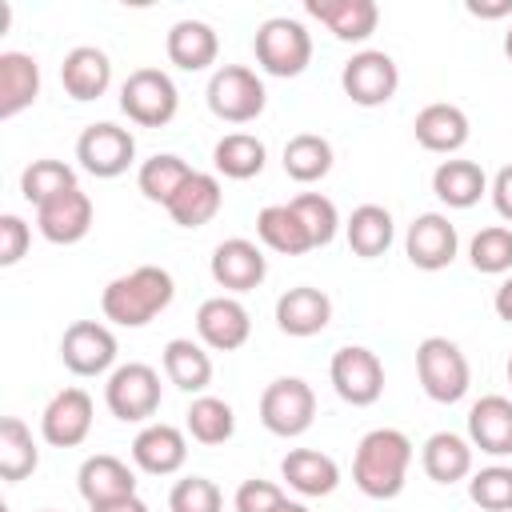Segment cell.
I'll use <instances>...</instances> for the list:
<instances>
[{
  "instance_id": "obj_24",
  "label": "cell",
  "mask_w": 512,
  "mask_h": 512,
  "mask_svg": "<svg viewBox=\"0 0 512 512\" xmlns=\"http://www.w3.org/2000/svg\"><path fill=\"white\" fill-rule=\"evenodd\" d=\"M468 440L488 456H512V400L508 396H480L468 408Z\"/></svg>"
},
{
  "instance_id": "obj_17",
  "label": "cell",
  "mask_w": 512,
  "mask_h": 512,
  "mask_svg": "<svg viewBox=\"0 0 512 512\" xmlns=\"http://www.w3.org/2000/svg\"><path fill=\"white\" fill-rule=\"evenodd\" d=\"M36 228L48 244H80L92 232V200L84 188H68L36 208Z\"/></svg>"
},
{
  "instance_id": "obj_11",
  "label": "cell",
  "mask_w": 512,
  "mask_h": 512,
  "mask_svg": "<svg viewBox=\"0 0 512 512\" xmlns=\"http://www.w3.org/2000/svg\"><path fill=\"white\" fill-rule=\"evenodd\" d=\"M76 160L88 176L96 180H112L120 172L132 168L136 160V136L112 120H100V124H88L76 140Z\"/></svg>"
},
{
  "instance_id": "obj_30",
  "label": "cell",
  "mask_w": 512,
  "mask_h": 512,
  "mask_svg": "<svg viewBox=\"0 0 512 512\" xmlns=\"http://www.w3.org/2000/svg\"><path fill=\"white\" fill-rule=\"evenodd\" d=\"M432 192L448 208H472L488 192V176L476 160H440L432 172Z\"/></svg>"
},
{
  "instance_id": "obj_7",
  "label": "cell",
  "mask_w": 512,
  "mask_h": 512,
  "mask_svg": "<svg viewBox=\"0 0 512 512\" xmlns=\"http://www.w3.org/2000/svg\"><path fill=\"white\" fill-rule=\"evenodd\" d=\"M104 404L124 424L152 420L156 408H160V372L152 364H140V360H128V364L112 368V376L104 384Z\"/></svg>"
},
{
  "instance_id": "obj_2",
  "label": "cell",
  "mask_w": 512,
  "mask_h": 512,
  "mask_svg": "<svg viewBox=\"0 0 512 512\" xmlns=\"http://www.w3.org/2000/svg\"><path fill=\"white\" fill-rule=\"evenodd\" d=\"M172 296H176L172 276L156 264H140L104 284L100 312H104V320H112L120 328H144L172 304Z\"/></svg>"
},
{
  "instance_id": "obj_26",
  "label": "cell",
  "mask_w": 512,
  "mask_h": 512,
  "mask_svg": "<svg viewBox=\"0 0 512 512\" xmlns=\"http://www.w3.org/2000/svg\"><path fill=\"white\" fill-rule=\"evenodd\" d=\"M164 52H168V60H172L180 72H204V68L216 64V56H220V36H216V28L204 24V20H176V24L168 28Z\"/></svg>"
},
{
  "instance_id": "obj_47",
  "label": "cell",
  "mask_w": 512,
  "mask_h": 512,
  "mask_svg": "<svg viewBox=\"0 0 512 512\" xmlns=\"http://www.w3.org/2000/svg\"><path fill=\"white\" fill-rule=\"evenodd\" d=\"M464 8H468L472 16H480V20H500V16L512 12V0H488V4H484V0H468Z\"/></svg>"
},
{
  "instance_id": "obj_28",
  "label": "cell",
  "mask_w": 512,
  "mask_h": 512,
  "mask_svg": "<svg viewBox=\"0 0 512 512\" xmlns=\"http://www.w3.org/2000/svg\"><path fill=\"white\" fill-rule=\"evenodd\" d=\"M40 96V64L28 52H0V120L20 116Z\"/></svg>"
},
{
  "instance_id": "obj_29",
  "label": "cell",
  "mask_w": 512,
  "mask_h": 512,
  "mask_svg": "<svg viewBox=\"0 0 512 512\" xmlns=\"http://www.w3.org/2000/svg\"><path fill=\"white\" fill-rule=\"evenodd\" d=\"M424 476L436 484H456L472 476V440L460 432H432L420 448Z\"/></svg>"
},
{
  "instance_id": "obj_46",
  "label": "cell",
  "mask_w": 512,
  "mask_h": 512,
  "mask_svg": "<svg viewBox=\"0 0 512 512\" xmlns=\"http://www.w3.org/2000/svg\"><path fill=\"white\" fill-rule=\"evenodd\" d=\"M488 192H492V208L500 212V220L512 224V164H504V168L492 176Z\"/></svg>"
},
{
  "instance_id": "obj_6",
  "label": "cell",
  "mask_w": 512,
  "mask_h": 512,
  "mask_svg": "<svg viewBox=\"0 0 512 512\" xmlns=\"http://www.w3.org/2000/svg\"><path fill=\"white\" fill-rule=\"evenodd\" d=\"M176 108H180V92H176L172 76L160 72V68H136L120 84V112L132 124H140V128H164V124H172Z\"/></svg>"
},
{
  "instance_id": "obj_21",
  "label": "cell",
  "mask_w": 512,
  "mask_h": 512,
  "mask_svg": "<svg viewBox=\"0 0 512 512\" xmlns=\"http://www.w3.org/2000/svg\"><path fill=\"white\" fill-rule=\"evenodd\" d=\"M60 84L80 104L100 100L108 92V84H112V60H108V52L96 48V44H76L64 56V64H60Z\"/></svg>"
},
{
  "instance_id": "obj_3",
  "label": "cell",
  "mask_w": 512,
  "mask_h": 512,
  "mask_svg": "<svg viewBox=\"0 0 512 512\" xmlns=\"http://www.w3.org/2000/svg\"><path fill=\"white\" fill-rule=\"evenodd\" d=\"M416 376H420V388L428 400L436 404H456L468 396V384H472V368H468V356L460 352L456 340L448 336H424L416 344Z\"/></svg>"
},
{
  "instance_id": "obj_53",
  "label": "cell",
  "mask_w": 512,
  "mask_h": 512,
  "mask_svg": "<svg viewBox=\"0 0 512 512\" xmlns=\"http://www.w3.org/2000/svg\"><path fill=\"white\" fill-rule=\"evenodd\" d=\"M0 512H12V508H0Z\"/></svg>"
},
{
  "instance_id": "obj_20",
  "label": "cell",
  "mask_w": 512,
  "mask_h": 512,
  "mask_svg": "<svg viewBox=\"0 0 512 512\" xmlns=\"http://www.w3.org/2000/svg\"><path fill=\"white\" fill-rule=\"evenodd\" d=\"M304 12L312 20H320L344 44L368 40L376 32V24H380L376 0H304Z\"/></svg>"
},
{
  "instance_id": "obj_50",
  "label": "cell",
  "mask_w": 512,
  "mask_h": 512,
  "mask_svg": "<svg viewBox=\"0 0 512 512\" xmlns=\"http://www.w3.org/2000/svg\"><path fill=\"white\" fill-rule=\"evenodd\" d=\"M280 512H312V508H308V504H300V500H288Z\"/></svg>"
},
{
  "instance_id": "obj_31",
  "label": "cell",
  "mask_w": 512,
  "mask_h": 512,
  "mask_svg": "<svg viewBox=\"0 0 512 512\" xmlns=\"http://www.w3.org/2000/svg\"><path fill=\"white\" fill-rule=\"evenodd\" d=\"M164 376H168V384H176L180 392H196V396H204V388L212 384V356L204 352V344H196V340H184V336H176V340H168L164 344Z\"/></svg>"
},
{
  "instance_id": "obj_54",
  "label": "cell",
  "mask_w": 512,
  "mask_h": 512,
  "mask_svg": "<svg viewBox=\"0 0 512 512\" xmlns=\"http://www.w3.org/2000/svg\"><path fill=\"white\" fill-rule=\"evenodd\" d=\"M44 512H56V508H44Z\"/></svg>"
},
{
  "instance_id": "obj_33",
  "label": "cell",
  "mask_w": 512,
  "mask_h": 512,
  "mask_svg": "<svg viewBox=\"0 0 512 512\" xmlns=\"http://www.w3.org/2000/svg\"><path fill=\"white\" fill-rule=\"evenodd\" d=\"M184 428H188V436H192L196 444H204V448H220V444H228L232 432H236V412H232L228 400L204 392V396H196V400L188 404V412H184Z\"/></svg>"
},
{
  "instance_id": "obj_23",
  "label": "cell",
  "mask_w": 512,
  "mask_h": 512,
  "mask_svg": "<svg viewBox=\"0 0 512 512\" xmlns=\"http://www.w3.org/2000/svg\"><path fill=\"white\" fill-rule=\"evenodd\" d=\"M412 132H416V144H420V148L440 152V156H452V152H460V148L468 144L472 124H468L464 108L436 100V104H424V108L416 112Z\"/></svg>"
},
{
  "instance_id": "obj_40",
  "label": "cell",
  "mask_w": 512,
  "mask_h": 512,
  "mask_svg": "<svg viewBox=\"0 0 512 512\" xmlns=\"http://www.w3.org/2000/svg\"><path fill=\"white\" fill-rule=\"evenodd\" d=\"M468 260L476 272L484 276H504L512 272V228L508 224H488L472 236L468 244Z\"/></svg>"
},
{
  "instance_id": "obj_16",
  "label": "cell",
  "mask_w": 512,
  "mask_h": 512,
  "mask_svg": "<svg viewBox=\"0 0 512 512\" xmlns=\"http://www.w3.org/2000/svg\"><path fill=\"white\" fill-rule=\"evenodd\" d=\"M208 272H212V280H216L228 296H240V292L260 288V280L268 276V260H264V252H260L252 240L232 236V240H220V244L212 248Z\"/></svg>"
},
{
  "instance_id": "obj_43",
  "label": "cell",
  "mask_w": 512,
  "mask_h": 512,
  "mask_svg": "<svg viewBox=\"0 0 512 512\" xmlns=\"http://www.w3.org/2000/svg\"><path fill=\"white\" fill-rule=\"evenodd\" d=\"M168 512H224V496L208 476H184L168 492Z\"/></svg>"
},
{
  "instance_id": "obj_8",
  "label": "cell",
  "mask_w": 512,
  "mask_h": 512,
  "mask_svg": "<svg viewBox=\"0 0 512 512\" xmlns=\"http://www.w3.org/2000/svg\"><path fill=\"white\" fill-rule=\"evenodd\" d=\"M316 420V392L300 376H280L260 392V424L272 436H304Z\"/></svg>"
},
{
  "instance_id": "obj_49",
  "label": "cell",
  "mask_w": 512,
  "mask_h": 512,
  "mask_svg": "<svg viewBox=\"0 0 512 512\" xmlns=\"http://www.w3.org/2000/svg\"><path fill=\"white\" fill-rule=\"evenodd\" d=\"M92 512H148V504L140 496H124V500H112V504H96Z\"/></svg>"
},
{
  "instance_id": "obj_44",
  "label": "cell",
  "mask_w": 512,
  "mask_h": 512,
  "mask_svg": "<svg viewBox=\"0 0 512 512\" xmlns=\"http://www.w3.org/2000/svg\"><path fill=\"white\" fill-rule=\"evenodd\" d=\"M288 504L284 488L272 484V480H244L232 496V508L236 512H280Z\"/></svg>"
},
{
  "instance_id": "obj_36",
  "label": "cell",
  "mask_w": 512,
  "mask_h": 512,
  "mask_svg": "<svg viewBox=\"0 0 512 512\" xmlns=\"http://www.w3.org/2000/svg\"><path fill=\"white\" fill-rule=\"evenodd\" d=\"M256 236L272 252H280V256H304V252H312V240H308L300 216L292 212V204H268V208H260Z\"/></svg>"
},
{
  "instance_id": "obj_14",
  "label": "cell",
  "mask_w": 512,
  "mask_h": 512,
  "mask_svg": "<svg viewBox=\"0 0 512 512\" xmlns=\"http://www.w3.org/2000/svg\"><path fill=\"white\" fill-rule=\"evenodd\" d=\"M404 252L412 260V268L420 272H440L456 260L460 252V236H456V224L444 216V212H420L412 224H408V236H404Z\"/></svg>"
},
{
  "instance_id": "obj_18",
  "label": "cell",
  "mask_w": 512,
  "mask_h": 512,
  "mask_svg": "<svg viewBox=\"0 0 512 512\" xmlns=\"http://www.w3.org/2000/svg\"><path fill=\"white\" fill-rule=\"evenodd\" d=\"M188 460V436L176 424H144L132 440V464L148 476H172Z\"/></svg>"
},
{
  "instance_id": "obj_52",
  "label": "cell",
  "mask_w": 512,
  "mask_h": 512,
  "mask_svg": "<svg viewBox=\"0 0 512 512\" xmlns=\"http://www.w3.org/2000/svg\"><path fill=\"white\" fill-rule=\"evenodd\" d=\"M508 384H512V356H508Z\"/></svg>"
},
{
  "instance_id": "obj_45",
  "label": "cell",
  "mask_w": 512,
  "mask_h": 512,
  "mask_svg": "<svg viewBox=\"0 0 512 512\" xmlns=\"http://www.w3.org/2000/svg\"><path fill=\"white\" fill-rule=\"evenodd\" d=\"M28 244H32V228L16 212H4L0 216V268L20 264L24 252H28Z\"/></svg>"
},
{
  "instance_id": "obj_42",
  "label": "cell",
  "mask_w": 512,
  "mask_h": 512,
  "mask_svg": "<svg viewBox=\"0 0 512 512\" xmlns=\"http://www.w3.org/2000/svg\"><path fill=\"white\" fill-rule=\"evenodd\" d=\"M468 496L484 512H512V468L508 464H488V468L472 472Z\"/></svg>"
},
{
  "instance_id": "obj_37",
  "label": "cell",
  "mask_w": 512,
  "mask_h": 512,
  "mask_svg": "<svg viewBox=\"0 0 512 512\" xmlns=\"http://www.w3.org/2000/svg\"><path fill=\"white\" fill-rule=\"evenodd\" d=\"M40 468V448L32 440V428L20 416H4L0 420V476L8 484L32 476Z\"/></svg>"
},
{
  "instance_id": "obj_35",
  "label": "cell",
  "mask_w": 512,
  "mask_h": 512,
  "mask_svg": "<svg viewBox=\"0 0 512 512\" xmlns=\"http://www.w3.org/2000/svg\"><path fill=\"white\" fill-rule=\"evenodd\" d=\"M192 172H196V168H192L188 160H180L176 152H156V156H148V160L140 164V172H136V188L144 192V200L168 208V200L184 188V180H188Z\"/></svg>"
},
{
  "instance_id": "obj_13",
  "label": "cell",
  "mask_w": 512,
  "mask_h": 512,
  "mask_svg": "<svg viewBox=\"0 0 512 512\" xmlns=\"http://www.w3.org/2000/svg\"><path fill=\"white\" fill-rule=\"evenodd\" d=\"M196 336H200V344L212 348V352H236V348H244L248 336H252V316H248V308H244L236 296H228V292L208 296V300L196 308Z\"/></svg>"
},
{
  "instance_id": "obj_9",
  "label": "cell",
  "mask_w": 512,
  "mask_h": 512,
  "mask_svg": "<svg viewBox=\"0 0 512 512\" xmlns=\"http://www.w3.org/2000/svg\"><path fill=\"white\" fill-rule=\"evenodd\" d=\"M328 376H332V388L344 404L352 408H368L380 400L384 392V364L372 348L364 344H344L332 352V364H328Z\"/></svg>"
},
{
  "instance_id": "obj_34",
  "label": "cell",
  "mask_w": 512,
  "mask_h": 512,
  "mask_svg": "<svg viewBox=\"0 0 512 512\" xmlns=\"http://www.w3.org/2000/svg\"><path fill=\"white\" fill-rule=\"evenodd\" d=\"M264 160H268V148L252 132H228L212 148V164L228 180H252V176H260L264 172Z\"/></svg>"
},
{
  "instance_id": "obj_12",
  "label": "cell",
  "mask_w": 512,
  "mask_h": 512,
  "mask_svg": "<svg viewBox=\"0 0 512 512\" xmlns=\"http://www.w3.org/2000/svg\"><path fill=\"white\" fill-rule=\"evenodd\" d=\"M60 360L72 376H104L116 364V336L100 320H76L60 336Z\"/></svg>"
},
{
  "instance_id": "obj_10",
  "label": "cell",
  "mask_w": 512,
  "mask_h": 512,
  "mask_svg": "<svg viewBox=\"0 0 512 512\" xmlns=\"http://www.w3.org/2000/svg\"><path fill=\"white\" fill-rule=\"evenodd\" d=\"M340 88H344V96H348L352 104H360V108H380V104H388V100L396 96V88H400V68H396V60H392L388 52L364 48V52H356V56L340 68Z\"/></svg>"
},
{
  "instance_id": "obj_48",
  "label": "cell",
  "mask_w": 512,
  "mask_h": 512,
  "mask_svg": "<svg viewBox=\"0 0 512 512\" xmlns=\"http://www.w3.org/2000/svg\"><path fill=\"white\" fill-rule=\"evenodd\" d=\"M492 308H496V316H500L504 324H512V276L500 280V288H496V296H492Z\"/></svg>"
},
{
  "instance_id": "obj_19",
  "label": "cell",
  "mask_w": 512,
  "mask_h": 512,
  "mask_svg": "<svg viewBox=\"0 0 512 512\" xmlns=\"http://www.w3.org/2000/svg\"><path fill=\"white\" fill-rule=\"evenodd\" d=\"M76 488H80V496H84L88 508H96V504H112V500L136 496V472H132L120 456H112V452H96V456H88V460L80 464V472H76Z\"/></svg>"
},
{
  "instance_id": "obj_51",
  "label": "cell",
  "mask_w": 512,
  "mask_h": 512,
  "mask_svg": "<svg viewBox=\"0 0 512 512\" xmlns=\"http://www.w3.org/2000/svg\"><path fill=\"white\" fill-rule=\"evenodd\" d=\"M504 56H508V60H512V28H508V32H504Z\"/></svg>"
},
{
  "instance_id": "obj_39",
  "label": "cell",
  "mask_w": 512,
  "mask_h": 512,
  "mask_svg": "<svg viewBox=\"0 0 512 512\" xmlns=\"http://www.w3.org/2000/svg\"><path fill=\"white\" fill-rule=\"evenodd\" d=\"M68 188H80V184H76V168L64 164V160L44 156V160H32V164L20 172V196H24L28 204H36V208L48 204L52 196L68 192Z\"/></svg>"
},
{
  "instance_id": "obj_25",
  "label": "cell",
  "mask_w": 512,
  "mask_h": 512,
  "mask_svg": "<svg viewBox=\"0 0 512 512\" xmlns=\"http://www.w3.org/2000/svg\"><path fill=\"white\" fill-rule=\"evenodd\" d=\"M280 476L296 496H328L340 484V464L320 448H292L280 460Z\"/></svg>"
},
{
  "instance_id": "obj_4",
  "label": "cell",
  "mask_w": 512,
  "mask_h": 512,
  "mask_svg": "<svg viewBox=\"0 0 512 512\" xmlns=\"http://www.w3.org/2000/svg\"><path fill=\"white\" fill-rule=\"evenodd\" d=\"M252 52H256V64L268 72V76H300L312 60V36L300 20L292 16H268L256 36H252Z\"/></svg>"
},
{
  "instance_id": "obj_5",
  "label": "cell",
  "mask_w": 512,
  "mask_h": 512,
  "mask_svg": "<svg viewBox=\"0 0 512 512\" xmlns=\"http://www.w3.org/2000/svg\"><path fill=\"white\" fill-rule=\"evenodd\" d=\"M204 96H208V112L224 124H252L268 104L264 80L244 64H220Z\"/></svg>"
},
{
  "instance_id": "obj_41",
  "label": "cell",
  "mask_w": 512,
  "mask_h": 512,
  "mask_svg": "<svg viewBox=\"0 0 512 512\" xmlns=\"http://www.w3.org/2000/svg\"><path fill=\"white\" fill-rule=\"evenodd\" d=\"M292 212L300 216V224H304L312 248H324V244L336 240V232H340V212H336V204H332L324 192H300V196L292 200Z\"/></svg>"
},
{
  "instance_id": "obj_15",
  "label": "cell",
  "mask_w": 512,
  "mask_h": 512,
  "mask_svg": "<svg viewBox=\"0 0 512 512\" xmlns=\"http://www.w3.org/2000/svg\"><path fill=\"white\" fill-rule=\"evenodd\" d=\"M92 432V396L84 388H60L40 412V436L52 448H80Z\"/></svg>"
},
{
  "instance_id": "obj_27",
  "label": "cell",
  "mask_w": 512,
  "mask_h": 512,
  "mask_svg": "<svg viewBox=\"0 0 512 512\" xmlns=\"http://www.w3.org/2000/svg\"><path fill=\"white\" fill-rule=\"evenodd\" d=\"M224 208V188H220V180L212 176V172H192L188 180H184V188L168 200V216H172V224H180V228H204L208 220H216V212Z\"/></svg>"
},
{
  "instance_id": "obj_22",
  "label": "cell",
  "mask_w": 512,
  "mask_h": 512,
  "mask_svg": "<svg viewBox=\"0 0 512 512\" xmlns=\"http://www.w3.org/2000/svg\"><path fill=\"white\" fill-rule=\"evenodd\" d=\"M328 320H332V300L312 284H296L276 300V328L284 336H300V340L316 336L328 328Z\"/></svg>"
},
{
  "instance_id": "obj_38",
  "label": "cell",
  "mask_w": 512,
  "mask_h": 512,
  "mask_svg": "<svg viewBox=\"0 0 512 512\" xmlns=\"http://www.w3.org/2000/svg\"><path fill=\"white\" fill-rule=\"evenodd\" d=\"M284 172L296 184H316L332 172V144L320 132H296L284 144Z\"/></svg>"
},
{
  "instance_id": "obj_1",
  "label": "cell",
  "mask_w": 512,
  "mask_h": 512,
  "mask_svg": "<svg viewBox=\"0 0 512 512\" xmlns=\"http://www.w3.org/2000/svg\"><path fill=\"white\" fill-rule=\"evenodd\" d=\"M412 440L400 428H372L360 436L352 456V484L368 500H396L408 484Z\"/></svg>"
},
{
  "instance_id": "obj_32",
  "label": "cell",
  "mask_w": 512,
  "mask_h": 512,
  "mask_svg": "<svg viewBox=\"0 0 512 512\" xmlns=\"http://www.w3.org/2000/svg\"><path fill=\"white\" fill-rule=\"evenodd\" d=\"M344 236H348V248L360 260H376L392 248V236H396L392 212L384 204H360V208H352V216L344 224Z\"/></svg>"
}]
</instances>
